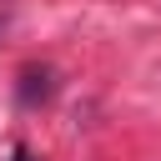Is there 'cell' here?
<instances>
[{
    "label": "cell",
    "mask_w": 161,
    "mask_h": 161,
    "mask_svg": "<svg viewBox=\"0 0 161 161\" xmlns=\"http://www.w3.org/2000/svg\"><path fill=\"white\" fill-rule=\"evenodd\" d=\"M55 96V70L50 65H25L20 70V106H40Z\"/></svg>",
    "instance_id": "1"
},
{
    "label": "cell",
    "mask_w": 161,
    "mask_h": 161,
    "mask_svg": "<svg viewBox=\"0 0 161 161\" xmlns=\"http://www.w3.org/2000/svg\"><path fill=\"white\" fill-rule=\"evenodd\" d=\"M15 161H30V156H25V151H15Z\"/></svg>",
    "instance_id": "2"
}]
</instances>
